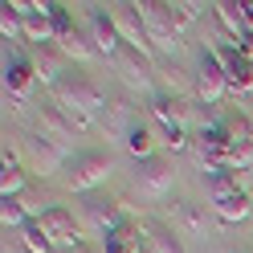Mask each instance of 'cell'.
I'll use <instances>...</instances> for the list:
<instances>
[{
	"instance_id": "6da1fadb",
	"label": "cell",
	"mask_w": 253,
	"mask_h": 253,
	"mask_svg": "<svg viewBox=\"0 0 253 253\" xmlns=\"http://www.w3.org/2000/svg\"><path fill=\"white\" fill-rule=\"evenodd\" d=\"M53 102L78 123V131H90L94 119L106 115V94L90 74H70L53 86Z\"/></svg>"
},
{
	"instance_id": "7a4b0ae2",
	"label": "cell",
	"mask_w": 253,
	"mask_h": 253,
	"mask_svg": "<svg viewBox=\"0 0 253 253\" xmlns=\"http://www.w3.org/2000/svg\"><path fill=\"white\" fill-rule=\"evenodd\" d=\"M115 171H119L115 151L86 147V151H74V160L66 164V171H61V184H66V192H90L94 196V188H102Z\"/></svg>"
},
{
	"instance_id": "3957f363",
	"label": "cell",
	"mask_w": 253,
	"mask_h": 253,
	"mask_svg": "<svg viewBox=\"0 0 253 253\" xmlns=\"http://www.w3.org/2000/svg\"><path fill=\"white\" fill-rule=\"evenodd\" d=\"M131 184H135V192L143 196V200H164L171 196V188H176V168H171V160L160 151V155H151V160H135V171H131Z\"/></svg>"
},
{
	"instance_id": "277c9868",
	"label": "cell",
	"mask_w": 253,
	"mask_h": 253,
	"mask_svg": "<svg viewBox=\"0 0 253 253\" xmlns=\"http://www.w3.org/2000/svg\"><path fill=\"white\" fill-rule=\"evenodd\" d=\"M143 12V25L151 33V45L155 53H176L180 49V17H176V4H164V0H147V4H139Z\"/></svg>"
},
{
	"instance_id": "5b68a950",
	"label": "cell",
	"mask_w": 253,
	"mask_h": 253,
	"mask_svg": "<svg viewBox=\"0 0 253 253\" xmlns=\"http://www.w3.org/2000/svg\"><path fill=\"white\" fill-rule=\"evenodd\" d=\"M131 216H135V212L126 209L123 200H110V196H86V204H82V225L98 237V241L110 237L119 225H126Z\"/></svg>"
},
{
	"instance_id": "8992f818",
	"label": "cell",
	"mask_w": 253,
	"mask_h": 253,
	"mask_svg": "<svg viewBox=\"0 0 253 253\" xmlns=\"http://www.w3.org/2000/svg\"><path fill=\"white\" fill-rule=\"evenodd\" d=\"M196 94L204 98V106H220V98L229 94V74L212 53V45H200L196 53Z\"/></svg>"
},
{
	"instance_id": "52a82bcc",
	"label": "cell",
	"mask_w": 253,
	"mask_h": 253,
	"mask_svg": "<svg viewBox=\"0 0 253 253\" xmlns=\"http://www.w3.org/2000/svg\"><path fill=\"white\" fill-rule=\"evenodd\" d=\"M33 220L45 229V237H49L57 249H66V253H74L78 245H86V241H82V220H78L74 209H66V204H53V209H45V212L33 216Z\"/></svg>"
},
{
	"instance_id": "ba28073f",
	"label": "cell",
	"mask_w": 253,
	"mask_h": 253,
	"mask_svg": "<svg viewBox=\"0 0 253 253\" xmlns=\"http://www.w3.org/2000/svg\"><path fill=\"white\" fill-rule=\"evenodd\" d=\"M25 151H29V164H33V171H41V176H49V171H66V164L74 160L70 147L61 143V139L45 135V131L25 135Z\"/></svg>"
},
{
	"instance_id": "9c48e42d",
	"label": "cell",
	"mask_w": 253,
	"mask_h": 253,
	"mask_svg": "<svg viewBox=\"0 0 253 253\" xmlns=\"http://www.w3.org/2000/svg\"><path fill=\"white\" fill-rule=\"evenodd\" d=\"M110 12H115V25H119V33H123V41H126V49L143 53L147 61L160 57V53H155V45H151V33H147V25H143L139 4H110Z\"/></svg>"
},
{
	"instance_id": "30bf717a",
	"label": "cell",
	"mask_w": 253,
	"mask_h": 253,
	"mask_svg": "<svg viewBox=\"0 0 253 253\" xmlns=\"http://www.w3.org/2000/svg\"><path fill=\"white\" fill-rule=\"evenodd\" d=\"M90 41L98 49V57H106V61H119L123 49H126V41L115 25V12L102 8V4H90Z\"/></svg>"
},
{
	"instance_id": "8fae6325",
	"label": "cell",
	"mask_w": 253,
	"mask_h": 253,
	"mask_svg": "<svg viewBox=\"0 0 253 253\" xmlns=\"http://www.w3.org/2000/svg\"><path fill=\"white\" fill-rule=\"evenodd\" d=\"M33 82H37V66H33V57H25L21 49L4 53V98H8L12 106H21V102L29 98Z\"/></svg>"
},
{
	"instance_id": "7c38bea8",
	"label": "cell",
	"mask_w": 253,
	"mask_h": 253,
	"mask_svg": "<svg viewBox=\"0 0 253 253\" xmlns=\"http://www.w3.org/2000/svg\"><path fill=\"white\" fill-rule=\"evenodd\" d=\"M119 66V74H123V82L131 86V90H139V94H151V86H155V66L143 57V53H135V49H123V57L115 61ZM155 98V94H151Z\"/></svg>"
},
{
	"instance_id": "4fadbf2b",
	"label": "cell",
	"mask_w": 253,
	"mask_h": 253,
	"mask_svg": "<svg viewBox=\"0 0 253 253\" xmlns=\"http://www.w3.org/2000/svg\"><path fill=\"white\" fill-rule=\"evenodd\" d=\"M37 115H41V131L45 135H53V139H61V143H70V139H78L82 131H78V123L61 110L53 98H45L41 106H37Z\"/></svg>"
},
{
	"instance_id": "5bb4252c",
	"label": "cell",
	"mask_w": 253,
	"mask_h": 253,
	"mask_svg": "<svg viewBox=\"0 0 253 253\" xmlns=\"http://www.w3.org/2000/svg\"><path fill=\"white\" fill-rule=\"evenodd\" d=\"M143 241H147V233L139 225V216H131L110 237H102V253H143Z\"/></svg>"
},
{
	"instance_id": "9a60e30c",
	"label": "cell",
	"mask_w": 253,
	"mask_h": 253,
	"mask_svg": "<svg viewBox=\"0 0 253 253\" xmlns=\"http://www.w3.org/2000/svg\"><path fill=\"white\" fill-rule=\"evenodd\" d=\"M21 17H25V41H33V45H53V17H49V4H21Z\"/></svg>"
},
{
	"instance_id": "2e32d148",
	"label": "cell",
	"mask_w": 253,
	"mask_h": 253,
	"mask_svg": "<svg viewBox=\"0 0 253 253\" xmlns=\"http://www.w3.org/2000/svg\"><path fill=\"white\" fill-rule=\"evenodd\" d=\"M135 123H139V106H135L131 98H119V102H110V106H106V115H102V131H106V135H115V139H126Z\"/></svg>"
},
{
	"instance_id": "e0dca14e",
	"label": "cell",
	"mask_w": 253,
	"mask_h": 253,
	"mask_svg": "<svg viewBox=\"0 0 253 253\" xmlns=\"http://www.w3.org/2000/svg\"><path fill=\"white\" fill-rule=\"evenodd\" d=\"M171 229H184L188 237H209V209L200 200H180L176 204V225Z\"/></svg>"
},
{
	"instance_id": "ac0fdd59",
	"label": "cell",
	"mask_w": 253,
	"mask_h": 253,
	"mask_svg": "<svg viewBox=\"0 0 253 253\" xmlns=\"http://www.w3.org/2000/svg\"><path fill=\"white\" fill-rule=\"evenodd\" d=\"M66 53L57 49V45H37V57H33V66H37V78L41 82H49V86H57L61 82V70H66Z\"/></svg>"
},
{
	"instance_id": "d6986e66",
	"label": "cell",
	"mask_w": 253,
	"mask_h": 253,
	"mask_svg": "<svg viewBox=\"0 0 253 253\" xmlns=\"http://www.w3.org/2000/svg\"><path fill=\"white\" fill-rule=\"evenodd\" d=\"M143 233H147V249L151 253H184L180 233L171 229V225H164V220H147Z\"/></svg>"
},
{
	"instance_id": "ffe728a7",
	"label": "cell",
	"mask_w": 253,
	"mask_h": 253,
	"mask_svg": "<svg viewBox=\"0 0 253 253\" xmlns=\"http://www.w3.org/2000/svg\"><path fill=\"white\" fill-rule=\"evenodd\" d=\"M123 147L131 151L135 160H151V155H160V139H155V131H151L143 119H139V123L131 126V135L123 139Z\"/></svg>"
},
{
	"instance_id": "44dd1931",
	"label": "cell",
	"mask_w": 253,
	"mask_h": 253,
	"mask_svg": "<svg viewBox=\"0 0 253 253\" xmlns=\"http://www.w3.org/2000/svg\"><path fill=\"white\" fill-rule=\"evenodd\" d=\"M212 17L220 21V29L233 37V41H241L245 33H249V25H245V17H241V4L237 0H220V4H212Z\"/></svg>"
},
{
	"instance_id": "7402d4cb",
	"label": "cell",
	"mask_w": 253,
	"mask_h": 253,
	"mask_svg": "<svg viewBox=\"0 0 253 253\" xmlns=\"http://www.w3.org/2000/svg\"><path fill=\"white\" fill-rule=\"evenodd\" d=\"M21 188H25V168L17 160V151L4 147V180H0V192L8 200V196H21Z\"/></svg>"
},
{
	"instance_id": "603a6c76",
	"label": "cell",
	"mask_w": 253,
	"mask_h": 253,
	"mask_svg": "<svg viewBox=\"0 0 253 253\" xmlns=\"http://www.w3.org/2000/svg\"><path fill=\"white\" fill-rule=\"evenodd\" d=\"M21 241H25V253H61L49 237H45V229L37 225V220H29V225L21 229Z\"/></svg>"
},
{
	"instance_id": "cb8c5ba5",
	"label": "cell",
	"mask_w": 253,
	"mask_h": 253,
	"mask_svg": "<svg viewBox=\"0 0 253 253\" xmlns=\"http://www.w3.org/2000/svg\"><path fill=\"white\" fill-rule=\"evenodd\" d=\"M0 29H4L8 41H25V17H21V4H17V0L0 8Z\"/></svg>"
},
{
	"instance_id": "d4e9b609",
	"label": "cell",
	"mask_w": 253,
	"mask_h": 253,
	"mask_svg": "<svg viewBox=\"0 0 253 253\" xmlns=\"http://www.w3.org/2000/svg\"><path fill=\"white\" fill-rule=\"evenodd\" d=\"M0 220H4V225H29V220H33V216H29V204H25V196H8L4 200V209H0Z\"/></svg>"
},
{
	"instance_id": "484cf974",
	"label": "cell",
	"mask_w": 253,
	"mask_h": 253,
	"mask_svg": "<svg viewBox=\"0 0 253 253\" xmlns=\"http://www.w3.org/2000/svg\"><path fill=\"white\" fill-rule=\"evenodd\" d=\"M200 8H204V4H196V0H184V4H176V17H180V25H192V21L200 17Z\"/></svg>"
},
{
	"instance_id": "4316f807",
	"label": "cell",
	"mask_w": 253,
	"mask_h": 253,
	"mask_svg": "<svg viewBox=\"0 0 253 253\" xmlns=\"http://www.w3.org/2000/svg\"><path fill=\"white\" fill-rule=\"evenodd\" d=\"M237 4H241V17H245V25L253 29V0H237Z\"/></svg>"
},
{
	"instance_id": "83f0119b",
	"label": "cell",
	"mask_w": 253,
	"mask_h": 253,
	"mask_svg": "<svg viewBox=\"0 0 253 253\" xmlns=\"http://www.w3.org/2000/svg\"><path fill=\"white\" fill-rule=\"evenodd\" d=\"M225 253H241V249H225Z\"/></svg>"
}]
</instances>
